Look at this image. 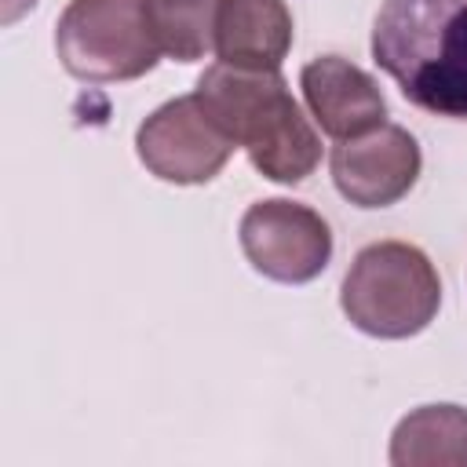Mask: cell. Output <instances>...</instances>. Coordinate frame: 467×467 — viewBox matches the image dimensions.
Segmentation results:
<instances>
[{"label":"cell","instance_id":"5","mask_svg":"<svg viewBox=\"0 0 467 467\" xmlns=\"http://www.w3.org/2000/svg\"><path fill=\"white\" fill-rule=\"evenodd\" d=\"M237 142L204 109L197 95H182L153 109L135 131V153L150 175L175 186H201L215 179L234 157Z\"/></svg>","mask_w":467,"mask_h":467},{"label":"cell","instance_id":"8","mask_svg":"<svg viewBox=\"0 0 467 467\" xmlns=\"http://www.w3.org/2000/svg\"><path fill=\"white\" fill-rule=\"evenodd\" d=\"M299 88H303L314 124L336 142L365 135V131L379 128L387 117L379 84L361 66H354L339 55H321V58L306 62L299 73Z\"/></svg>","mask_w":467,"mask_h":467},{"label":"cell","instance_id":"9","mask_svg":"<svg viewBox=\"0 0 467 467\" xmlns=\"http://www.w3.org/2000/svg\"><path fill=\"white\" fill-rule=\"evenodd\" d=\"M292 51V11L285 0H223L215 18V58L237 69H281Z\"/></svg>","mask_w":467,"mask_h":467},{"label":"cell","instance_id":"12","mask_svg":"<svg viewBox=\"0 0 467 467\" xmlns=\"http://www.w3.org/2000/svg\"><path fill=\"white\" fill-rule=\"evenodd\" d=\"M33 7H36V0H0V22L11 26V22H18L26 11H33Z\"/></svg>","mask_w":467,"mask_h":467},{"label":"cell","instance_id":"1","mask_svg":"<svg viewBox=\"0 0 467 467\" xmlns=\"http://www.w3.org/2000/svg\"><path fill=\"white\" fill-rule=\"evenodd\" d=\"M372 58L416 109L467 124V0H383Z\"/></svg>","mask_w":467,"mask_h":467},{"label":"cell","instance_id":"10","mask_svg":"<svg viewBox=\"0 0 467 467\" xmlns=\"http://www.w3.org/2000/svg\"><path fill=\"white\" fill-rule=\"evenodd\" d=\"M394 467H467V409L420 405L390 434Z\"/></svg>","mask_w":467,"mask_h":467},{"label":"cell","instance_id":"7","mask_svg":"<svg viewBox=\"0 0 467 467\" xmlns=\"http://www.w3.org/2000/svg\"><path fill=\"white\" fill-rule=\"evenodd\" d=\"M420 146L401 124H379L332 146L328 168L336 190L358 208H390L420 179Z\"/></svg>","mask_w":467,"mask_h":467},{"label":"cell","instance_id":"6","mask_svg":"<svg viewBox=\"0 0 467 467\" xmlns=\"http://www.w3.org/2000/svg\"><path fill=\"white\" fill-rule=\"evenodd\" d=\"M241 252L255 274L281 285L314 281L332 259V230L328 223L296 201L270 197L255 201L241 215Z\"/></svg>","mask_w":467,"mask_h":467},{"label":"cell","instance_id":"11","mask_svg":"<svg viewBox=\"0 0 467 467\" xmlns=\"http://www.w3.org/2000/svg\"><path fill=\"white\" fill-rule=\"evenodd\" d=\"M223 0H142L146 26L164 58L201 62L215 51V18Z\"/></svg>","mask_w":467,"mask_h":467},{"label":"cell","instance_id":"4","mask_svg":"<svg viewBox=\"0 0 467 467\" xmlns=\"http://www.w3.org/2000/svg\"><path fill=\"white\" fill-rule=\"evenodd\" d=\"M55 51L66 73L91 84L139 80L161 58L142 0H69L55 26Z\"/></svg>","mask_w":467,"mask_h":467},{"label":"cell","instance_id":"2","mask_svg":"<svg viewBox=\"0 0 467 467\" xmlns=\"http://www.w3.org/2000/svg\"><path fill=\"white\" fill-rule=\"evenodd\" d=\"M193 95L248 153L263 179L296 186L317 168L321 135L303 117L277 69H237L215 62L201 73Z\"/></svg>","mask_w":467,"mask_h":467},{"label":"cell","instance_id":"3","mask_svg":"<svg viewBox=\"0 0 467 467\" xmlns=\"http://www.w3.org/2000/svg\"><path fill=\"white\" fill-rule=\"evenodd\" d=\"M347 321L376 339H409L423 332L441 306L434 263L409 241L365 244L339 288Z\"/></svg>","mask_w":467,"mask_h":467}]
</instances>
